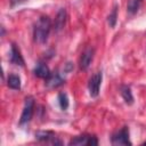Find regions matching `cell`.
<instances>
[{"label": "cell", "instance_id": "1", "mask_svg": "<svg viewBox=\"0 0 146 146\" xmlns=\"http://www.w3.org/2000/svg\"><path fill=\"white\" fill-rule=\"evenodd\" d=\"M51 30V21L48 16H41L33 27V38L38 43H44Z\"/></svg>", "mask_w": 146, "mask_h": 146}, {"label": "cell", "instance_id": "2", "mask_svg": "<svg viewBox=\"0 0 146 146\" xmlns=\"http://www.w3.org/2000/svg\"><path fill=\"white\" fill-rule=\"evenodd\" d=\"M33 112H34V99L33 97L29 96L25 98V102H24V108H23V112L19 119V125H24L29 123L32 119Z\"/></svg>", "mask_w": 146, "mask_h": 146}, {"label": "cell", "instance_id": "3", "mask_svg": "<svg viewBox=\"0 0 146 146\" xmlns=\"http://www.w3.org/2000/svg\"><path fill=\"white\" fill-rule=\"evenodd\" d=\"M68 145H76V146H96L98 145V139L96 136L92 135H81L72 138Z\"/></svg>", "mask_w": 146, "mask_h": 146}, {"label": "cell", "instance_id": "4", "mask_svg": "<svg viewBox=\"0 0 146 146\" xmlns=\"http://www.w3.org/2000/svg\"><path fill=\"white\" fill-rule=\"evenodd\" d=\"M102 80H103V74L102 72H97L94 75H91V78L89 79L88 82V89H89V94L91 97H97L99 94V89H100V84H102Z\"/></svg>", "mask_w": 146, "mask_h": 146}, {"label": "cell", "instance_id": "5", "mask_svg": "<svg viewBox=\"0 0 146 146\" xmlns=\"http://www.w3.org/2000/svg\"><path fill=\"white\" fill-rule=\"evenodd\" d=\"M111 141L113 145H131V141L129 140V129L123 127L121 130L113 133Z\"/></svg>", "mask_w": 146, "mask_h": 146}, {"label": "cell", "instance_id": "6", "mask_svg": "<svg viewBox=\"0 0 146 146\" xmlns=\"http://www.w3.org/2000/svg\"><path fill=\"white\" fill-rule=\"evenodd\" d=\"M94 55H95L94 48H88V49H86L81 54V57H80V60H79V67H80V70L86 71L89 67V65L91 64V62L94 59Z\"/></svg>", "mask_w": 146, "mask_h": 146}, {"label": "cell", "instance_id": "7", "mask_svg": "<svg viewBox=\"0 0 146 146\" xmlns=\"http://www.w3.org/2000/svg\"><path fill=\"white\" fill-rule=\"evenodd\" d=\"M9 60L11 64L14 65H19V66H24V59L21 55L19 49L17 48V46L15 43L11 44L10 48V56H9Z\"/></svg>", "mask_w": 146, "mask_h": 146}, {"label": "cell", "instance_id": "8", "mask_svg": "<svg viewBox=\"0 0 146 146\" xmlns=\"http://www.w3.org/2000/svg\"><path fill=\"white\" fill-rule=\"evenodd\" d=\"M35 138L40 141H50L51 144H62L60 140H57L56 137H55V133L52 131H38L35 133Z\"/></svg>", "mask_w": 146, "mask_h": 146}, {"label": "cell", "instance_id": "9", "mask_svg": "<svg viewBox=\"0 0 146 146\" xmlns=\"http://www.w3.org/2000/svg\"><path fill=\"white\" fill-rule=\"evenodd\" d=\"M65 80L62 78V75L58 72H54L50 74L48 79H46V86L49 88H57L62 84H64Z\"/></svg>", "mask_w": 146, "mask_h": 146}, {"label": "cell", "instance_id": "10", "mask_svg": "<svg viewBox=\"0 0 146 146\" xmlns=\"http://www.w3.org/2000/svg\"><path fill=\"white\" fill-rule=\"evenodd\" d=\"M33 73H34V75H36L38 78L44 79V80L48 79V78L50 76V74H51L49 67H48L44 63H38V64L35 65L34 70H33Z\"/></svg>", "mask_w": 146, "mask_h": 146}, {"label": "cell", "instance_id": "11", "mask_svg": "<svg viewBox=\"0 0 146 146\" xmlns=\"http://www.w3.org/2000/svg\"><path fill=\"white\" fill-rule=\"evenodd\" d=\"M66 17H67L66 10H65L64 8H62V9L57 13L56 18H55V22H54V29H55V31H60V30L65 26Z\"/></svg>", "mask_w": 146, "mask_h": 146}, {"label": "cell", "instance_id": "12", "mask_svg": "<svg viewBox=\"0 0 146 146\" xmlns=\"http://www.w3.org/2000/svg\"><path fill=\"white\" fill-rule=\"evenodd\" d=\"M120 90H121L120 92H121V96L123 97L124 102L128 105H131L133 103V96H132V92H131L130 87H128V86H121Z\"/></svg>", "mask_w": 146, "mask_h": 146}, {"label": "cell", "instance_id": "13", "mask_svg": "<svg viewBox=\"0 0 146 146\" xmlns=\"http://www.w3.org/2000/svg\"><path fill=\"white\" fill-rule=\"evenodd\" d=\"M7 84L9 88L14 90H19L21 89V78L16 74H9L7 79Z\"/></svg>", "mask_w": 146, "mask_h": 146}, {"label": "cell", "instance_id": "14", "mask_svg": "<svg viewBox=\"0 0 146 146\" xmlns=\"http://www.w3.org/2000/svg\"><path fill=\"white\" fill-rule=\"evenodd\" d=\"M140 3H141V0H129L128 2V6H127V10L129 14L133 15L138 11L139 7H140Z\"/></svg>", "mask_w": 146, "mask_h": 146}, {"label": "cell", "instance_id": "15", "mask_svg": "<svg viewBox=\"0 0 146 146\" xmlns=\"http://www.w3.org/2000/svg\"><path fill=\"white\" fill-rule=\"evenodd\" d=\"M58 103H59V106H60V108L63 110V111H65L67 107H68V97H67V95L66 94H64V92H60L59 95H58Z\"/></svg>", "mask_w": 146, "mask_h": 146}, {"label": "cell", "instance_id": "16", "mask_svg": "<svg viewBox=\"0 0 146 146\" xmlns=\"http://www.w3.org/2000/svg\"><path fill=\"white\" fill-rule=\"evenodd\" d=\"M116 18H117V6H114L112 13H111V14L108 15V17H107V22H108V24H110L111 27H114V26H115V24H116Z\"/></svg>", "mask_w": 146, "mask_h": 146}, {"label": "cell", "instance_id": "17", "mask_svg": "<svg viewBox=\"0 0 146 146\" xmlns=\"http://www.w3.org/2000/svg\"><path fill=\"white\" fill-rule=\"evenodd\" d=\"M25 1H27V0H10V5L14 7V6H16V5H21V3L25 2Z\"/></svg>", "mask_w": 146, "mask_h": 146}, {"label": "cell", "instance_id": "18", "mask_svg": "<svg viewBox=\"0 0 146 146\" xmlns=\"http://www.w3.org/2000/svg\"><path fill=\"white\" fill-rule=\"evenodd\" d=\"M72 70H73V65H72V63H67V64H66V67L64 68V71L70 72V71H72Z\"/></svg>", "mask_w": 146, "mask_h": 146}, {"label": "cell", "instance_id": "19", "mask_svg": "<svg viewBox=\"0 0 146 146\" xmlns=\"http://www.w3.org/2000/svg\"><path fill=\"white\" fill-rule=\"evenodd\" d=\"M144 145H146V141H145V143H144Z\"/></svg>", "mask_w": 146, "mask_h": 146}]
</instances>
